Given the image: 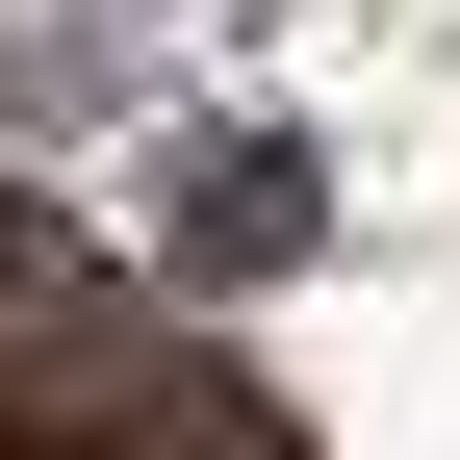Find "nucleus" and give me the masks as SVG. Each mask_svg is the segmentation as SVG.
Returning a JSON list of instances; mask_svg holds the SVG:
<instances>
[{
    "instance_id": "obj_1",
    "label": "nucleus",
    "mask_w": 460,
    "mask_h": 460,
    "mask_svg": "<svg viewBox=\"0 0 460 460\" xmlns=\"http://www.w3.org/2000/svg\"><path fill=\"white\" fill-rule=\"evenodd\" d=\"M154 256H180V281H307V256H332V180H307V128H205L180 180H154Z\"/></svg>"
}]
</instances>
